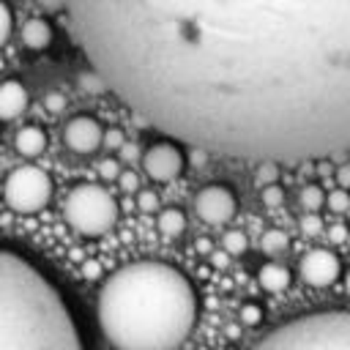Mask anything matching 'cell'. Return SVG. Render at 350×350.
Wrapping results in <instances>:
<instances>
[{"label":"cell","mask_w":350,"mask_h":350,"mask_svg":"<svg viewBox=\"0 0 350 350\" xmlns=\"http://www.w3.org/2000/svg\"><path fill=\"white\" fill-rule=\"evenodd\" d=\"M325 205H328V211H334V213H345V211H350V191H347L345 186L328 191Z\"/></svg>","instance_id":"44dd1931"},{"label":"cell","mask_w":350,"mask_h":350,"mask_svg":"<svg viewBox=\"0 0 350 350\" xmlns=\"http://www.w3.org/2000/svg\"><path fill=\"white\" fill-rule=\"evenodd\" d=\"M336 170L331 167V161L328 159H317V175H323V178H328V175H334Z\"/></svg>","instance_id":"e575fe53"},{"label":"cell","mask_w":350,"mask_h":350,"mask_svg":"<svg viewBox=\"0 0 350 350\" xmlns=\"http://www.w3.org/2000/svg\"><path fill=\"white\" fill-rule=\"evenodd\" d=\"M246 246H249V238L243 230H227L221 235V249H227L230 254H243Z\"/></svg>","instance_id":"ffe728a7"},{"label":"cell","mask_w":350,"mask_h":350,"mask_svg":"<svg viewBox=\"0 0 350 350\" xmlns=\"http://www.w3.org/2000/svg\"><path fill=\"white\" fill-rule=\"evenodd\" d=\"M298 227H301L304 235H320V232L325 230V224H323V219L317 216V211H306L304 219L298 221Z\"/></svg>","instance_id":"cb8c5ba5"},{"label":"cell","mask_w":350,"mask_h":350,"mask_svg":"<svg viewBox=\"0 0 350 350\" xmlns=\"http://www.w3.org/2000/svg\"><path fill=\"white\" fill-rule=\"evenodd\" d=\"M347 238H350V230H347L345 224L328 227V241H331V243H347Z\"/></svg>","instance_id":"4dcf8cb0"},{"label":"cell","mask_w":350,"mask_h":350,"mask_svg":"<svg viewBox=\"0 0 350 350\" xmlns=\"http://www.w3.org/2000/svg\"><path fill=\"white\" fill-rule=\"evenodd\" d=\"M156 227L164 238H178L186 232V213L180 208H164V211H159Z\"/></svg>","instance_id":"9a60e30c"},{"label":"cell","mask_w":350,"mask_h":350,"mask_svg":"<svg viewBox=\"0 0 350 350\" xmlns=\"http://www.w3.org/2000/svg\"><path fill=\"white\" fill-rule=\"evenodd\" d=\"M52 191H55L52 178L41 167L22 164L8 172L3 186V200L16 213H36L52 200Z\"/></svg>","instance_id":"8992f818"},{"label":"cell","mask_w":350,"mask_h":350,"mask_svg":"<svg viewBox=\"0 0 350 350\" xmlns=\"http://www.w3.org/2000/svg\"><path fill=\"white\" fill-rule=\"evenodd\" d=\"M194 249H197L200 254H211V252H213V241H211V238H197Z\"/></svg>","instance_id":"d590c367"},{"label":"cell","mask_w":350,"mask_h":350,"mask_svg":"<svg viewBox=\"0 0 350 350\" xmlns=\"http://www.w3.org/2000/svg\"><path fill=\"white\" fill-rule=\"evenodd\" d=\"M241 323H243L246 328L260 325V323H262V306H260V304H254V301L243 304V306H241Z\"/></svg>","instance_id":"d4e9b609"},{"label":"cell","mask_w":350,"mask_h":350,"mask_svg":"<svg viewBox=\"0 0 350 350\" xmlns=\"http://www.w3.org/2000/svg\"><path fill=\"white\" fill-rule=\"evenodd\" d=\"M325 191L317 186V183H306L304 189H301V194H298V202H301V208L304 211H320L323 205H325Z\"/></svg>","instance_id":"ac0fdd59"},{"label":"cell","mask_w":350,"mask_h":350,"mask_svg":"<svg viewBox=\"0 0 350 350\" xmlns=\"http://www.w3.org/2000/svg\"><path fill=\"white\" fill-rule=\"evenodd\" d=\"M252 350H350V312H312L282 323Z\"/></svg>","instance_id":"277c9868"},{"label":"cell","mask_w":350,"mask_h":350,"mask_svg":"<svg viewBox=\"0 0 350 350\" xmlns=\"http://www.w3.org/2000/svg\"><path fill=\"white\" fill-rule=\"evenodd\" d=\"M241 325H243V323H241ZM241 325H238V323H230V325L224 328V336H227V339H238V336H241Z\"/></svg>","instance_id":"f35d334b"},{"label":"cell","mask_w":350,"mask_h":350,"mask_svg":"<svg viewBox=\"0 0 350 350\" xmlns=\"http://www.w3.org/2000/svg\"><path fill=\"white\" fill-rule=\"evenodd\" d=\"M52 38H55V30H52V25H49L46 19H41V16L27 19V22L22 25V30H19L22 46H27V49H33V52L46 49V46L52 44Z\"/></svg>","instance_id":"7c38bea8"},{"label":"cell","mask_w":350,"mask_h":350,"mask_svg":"<svg viewBox=\"0 0 350 350\" xmlns=\"http://www.w3.org/2000/svg\"><path fill=\"white\" fill-rule=\"evenodd\" d=\"M260 200H262V205H265V208H279V205L284 202V189H282L279 183L262 186V191H260Z\"/></svg>","instance_id":"603a6c76"},{"label":"cell","mask_w":350,"mask_h":350,"mask_svg":"<svg viewBox=\"0 0 350 350\" xmlns=\"http://www.w3.org/2000/svg\"><path fill=\"white\" fill-rule=\"evenodd\" d=\"M137 208L145 211V213L156 211V208H159V194H156L153 189H142V191H137Z\"/></svg>","instance_id":"484cf974"},{"label":"cell","mask_w":350,"mask_h":350,"mask_svg":"<svg viewBox=\"0 0 350 350\" xmlns=\"http://www.w3.org/2000/svg\"><path fill=\"white\" fill-rule=\"evenodd\" d=\"M82 273H85L88 279H98V276H101V265H98L96 260H88V262L82 265Z\"/></svg>","instance_id":"836d02e7"},{"label":"cell","mask_w":350,"mask_h":350,"mask_svg":"<svg viewBox=\"0 0 350 350\" xmlns=\"http://www.w3.org/2000/svg\"><path fill=\"white\" fill-rule=\"evenodd\" d=\"M345 290H347V295H350V271H347V276H345Z\"/></svg>","instance_id":"ab89813d"},{"label":"cell","mask_w":350,"mask_h":350,"mask_svg":"<svg viewBox=\"0 0 350 350\" xmlns=\"http://www.w3.org/2000/svg\"><path fill=\"white\" fill-rule=\"evenodd\" d=\"M287 243H290V238H287V232L284 230H265L262 235H260V249L265 252V254H282L284 249H287Z\"/></svg>","instance_id":"e0dca14e"},{"label":"cell","mask_w":350,"mask_h":350,"mask_svg":"<svg viewBox=\"0 0 350 350\" xmlns=\"http://www.w3.org/2000/svg\"><path fill=\"white\" fill-rule=\"evenodd\" d=\"M14 33V14L8 3H0V44H8Z\"/></svg>","instance_id":"7402d4cb"},{"label":"cell","mask_w":350,"mask_h":350,"mask_svg":"<svg viewBox=\"0 0 350 350\" xmlns=\"http://www.w3.org/2000/svg\"><path fill=\"white\" fill-rule=\"evenodd\" d=\"M276 180H279V161H257L254 183L262 189V186H271Z\"/></svg>","instance_id":"d6986e66"},{"label":"cell","mask_w":350,"mask_h":350,"mask_svg":"<svg viewBox=\"0 0 350 350\" xmlns=\"http://www.w3.org/2000/svg\"><path fill=\"white\" fill-rule=\"evenodd\" d=\"M104 131L101 123L90 115H77L63 126V145L74 153H96L104 145Z\"/></svg>","instance_id":"9c48e42d"},{"label":"cell","mask_w":350,"mask_h":350,"mask_svg":"<svg viewBox=\"0 0 350 350\" xmlns=\"http://www.w3.org/2000/svg\"><path fill=\"white\" fill-rule=\"evenodd\" d=\"M44 109H49L52 115L63 112V109H66V96H63V93H57V90L46 93V96H44Z\"/></svg>","instance_id":"83f0119b"},{"label":"cell","mask_w":350,"mask_h":350,"mask_svg":"<svg viewBox=\"0 0 350 350\" xmlns=\"http://www.w3.org/2000/svg\"><path fill=\"white\" fill-rule=\"evenodd\" d=\"M77 85H79V90L88 93V96H104V93H109L107 79H104L93 66H88V71H82V74L77 77Z\"/></svg>","instance_id":"2e32d148"},{"label":"cell","mask_w":350,"mask_h":350,"mask_svg":"<svg viewBox=\"0 0 350 350\" xmlns=\"http://www.w3.org/2000/svg\"><path fill=\"white\" fill-rule=\"evenodd\" d=\"M186 167V156L178 145V139H161V142H153L145 153H142V170L150 180L156 183H170L175 180Z\"/></svg>","instance_id":"52a82bcc"},{"label":"cell","mask_w":350,"mask_h":350,"mask_svg":"<svg viewBox=\"0 0 350 350\" xmlns=\"http://www.w3.org/2000/svg\"><path fill=\"white\" fill-rule=\"evenodd\" d=\"M235 194L232 189L221 186V183H211V186H202L194 197V211L197 216L205 221V224H224L235 216Z\"/></svg>","instance_id":"ba28073f"},{"label":"cell","mask_w":350,"mask_h":350,"mask_svg":"<svg viewBox=\"0 0 350 350\" xmlns=\"http://www.w3.org/2000/svg\"><path fill=\"white\" fill-rule=\"evenodd\" d=\"M118 183H120L123 191H137V189H139V178H137L134 170H123V172L118 175Z\"/></svg>","instance_id":"f1b7e54d"},{"label":"cell","mask_w":350,"mask_h":350,"mask_svg":"<svg viewBox=\"0 0 350 350\" xmlns=\"http://www.w3.org/2000/svg\"><path fill=\"white\" fill-rule=\"evenodd\" d=\"M334 178H336V183H339V186L350 189V161L339 164V167H336V172H334Z\"/></svg>","instance_id":"d6a6232c"},{"label":"cell","mask_w":350,"mask_h":350,"mask_svg":"<svg viewBox=\"0 0 350 350\" xmlns=\"http://www.w3.org/2000/svg\"><path fill=\"white\" fill-rule=\"evenodd\" d=\"M98 172H101V178H118L123 170H120V164H118L115 159H104V161L98 164Z\"/></svg>","instance_id":"f546056e"},{"label":"cell","mask_w":350,"mask_h":350,"mask_svg":"<svg viewBox=\"0 0 350 350\" xmlns=\"http://www.w3.org/2000/svg\"><path fill=\"white\" fill-rule=\"evenodd\" d=\"M257 282L265 293H284L290 287V271L282 262H265L257 271Z\"/></svg>","instance_id":"5bb4252c"},{"label":"cell","mask_w":350,"mask_h":350,"mask_svg":"<svg viewBox=\"0 0 350 350\" xmlns=\"http://www.w3.org/2000/svg\"><path fill=\"white\" fill-rule=\"evenodd\" d=\"M227 254H230L227 249H224L221 254H219V252H211V260H213V265H216V268H224V265H227Z\"/></svg>","instance_id":"74e56055"},{"label":"cell","mask_w":350,"mask_h":350,"mask_svg":"<svg viewBox=\"0 0 350 350\" xmlns=\"http://www.w3.org/2000/svg\"><path fill=\"white\" fill-rule=\"evenodd\" d=\"M123 145H126V137H123V131H120V129H115V126H112V129H107V131H104V148H107V150H120Z\"/></svg>","instance_id":"4316f807"},{"label":"cell","mask_w":350,"mask_h":350,"mask_svg":"<svg viewBox=\"0 0 350 350\" xmlns=\"http://www.w3.org/2000/svg\"><path fill=\"white\" fill-rule=\"evenodd\" d=\"M0 350H82L55 284L11 249L0 254Z\"/></svg>","instance_id":"3957f363"},{"label":"cell","mask_w":350,"mask_h":350,"mask_svg":"<svg viewBox=\"0 0 350 350\" xmlns=\"http://www.w3.org/2000/svg\"><path fill=\"white\" fill-rule=\"evenodd\" d=\"M347 249H350V238H347Z\"/></svg>","instance_id":"60d3db41"},{"label":"cell","mask_w":350,"mask_h":350,"mask_svg":"<svg viewBox=\"0 0 350 350\" xmlns=\"http://www.w3.org/2000/svg\"><path fill=\"white\" fill-rule=\"evenodd\" d=\"M339 271H342L339 257L334 252H328V249H312L298 262L301 279L306 284H312V287H331L339 279Z\"/></svg>","instance_id":"30bf717a"},{"label":"cell","mask_w":350,"mask_h":350,"mask_svg":"<svg viewBox=\"0 0 350 350\" xmlns=\"http://www.w3.org/2000/svg\"><path fill=\"white\" fill-rule=\"evenodd\" d=\"M63 216L71 230L88 238L109 232L118 221V200L98 183H79L63 202Z\"/></svg>","instance_id":"5b68a950"},{"label":"cell","mask_w":350,"mask_h":350,"mask_svg":"<svg viewBox=\"0 0 350 350\" xmlns=\"http://www.w3.org/2000/svg\"><path fill=\"white\" fill-rule=\"evenodd\" d=\"M96 317L115 350H178L197 323V293L178 268L139 260L109 273Z\"/></svg>","instance_id":"7a4b0ae2"},{"label":"cell","mask_w":350,"mask_h":350,"mask_svg":"<svg viewBox=\"0 0 350 350\" xmlns=\"http://www.w3.org/2000/svg\"><path fill=\"white\" fill-rule=\"evenodd\" d=\"M27 101H30L27 88L16 79H5L3 88H0V118H3V123L16 120L27 109Z\"/></svg>","instance_id":"8fae6325"},{"label":"cell","mask_w":350,"mask_h":350,"mask_svg":"<svg viewBox=\"0 0 350 350\" xmlns=\"http://www.w3.org/2000/svg\"><path fill=\"white\" fill-rule=\"evenodd\" d=\"M134 156H137V145H134V142H126V145L120 148V159H123V161H131Z\"/></svg>","instance_id":"8d00e7d4"},{"label":"cell","mask_w":350,"mask_h":350,"mask_svg":"<svg viewBox=\"0 0 350 350\" xmlns=\"http://www.w3.org/2000/svg\"><path fill=\"white\" fill-rule=\"evenodd\" d=\"M74 44L139 120L249 161L350 150V0H68Z\"/></svg>","instance_id":"6da1fadb"},{"label":"cell","mask_w":350,"mask_h":350,"mask_svg":"<svg viewBox=\"0 0 350 350\" xmlns=\"http://www.w3.org/2000/svg\"><path fill=\"white\" fill-rule=\"evenodd\" d=\"M44 11H49V14H60V11H66L68 8V0H36Z\"/></svg>","instance_id":"1f68e13d"},{"label":"cell","mask_w":350,"mask_h":350,"mask_svg":"<svg viewBox=\"0 0 350 350\" xmlns=\"http://www.w3.org/2000/svg\"><path fill=\"white\" fill-rule=\"evenodd\" d=\"M14 148L19 156L25 159H36L44 153L46 148V131L41 126H22L16 134H14Z\"/></svg>","instance_id":"4fadbf2b"}]
</instances>
